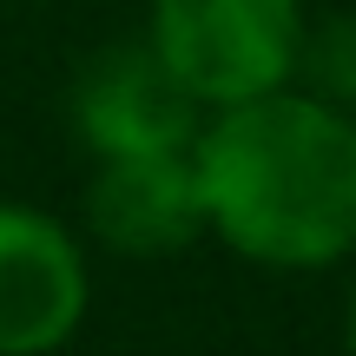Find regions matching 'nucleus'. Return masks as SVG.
<instances>
[{
  "label": "nucleus",
  "mask_w": 356,
  "mask_h": 356,
  "mask_svg": "<svg viewBox=\"0 0 356 356\" xmlns=\"http://www.w3.org/2000/svg\"><path fill=\"white\" fill-rule=\"evenodd\" d=\"M304 0H152L145 47L204 113L297 86Z\"/></svg>",
  "instance_id": "nucleus-2"
},
{
  "label": "nucleus",
  "mask_w": 356,
  "mask_h": 356,
  "mask_svg": "<svg viewBox=\"0 0 356 356\" xmlns=\"http://www.w3.org/2000/svg\"><path fill=\"white\" fill-rule=\"evenodd\" d=\"M92 304L86 244L40 204L0 198V356H53Z\"/></svg>",
  "instance_id": "nucleus-3"
},
{
  "label": "nucleus",
  "mask_w": 356,
  "mask_h": 356,
  "mask_svg": "<svg viewBox=\"0 0 356 356\" xmlns=\"http://www.w3.org/2000/svg\"><path fill=\"white\" fill-rule=\"evenodd\" d=\"M343 350L356 356V284H350V304H343Z\"/></svg>",
  "instance_id": "nucleus-7"
},
{
  "label": "nucleus",
  "mask_w": 356,
  "mask_h": 356,
  "mask_svg": "<svg viewBox=\"0 0 356 356\" xmlns=\"http://www.w3.org/2000/svg\"><path fill=\"white\" fill-rule=\"evenodd\" d=\"M297 86H310L317 99L356 113V13H330V20H310L304 26Z\"/></svg>",
  "instance_id": "nucleus-6"
},
{
  "label": "nucleus",
  "mask_w": 356,
  "mask_h": 356,
  "mask_svg": "<svg viewBox=\"0 0 356 356\" xmlns=\"http://www.w3.org/2000/svg\"><path fill=\"white\" fill-rule=\"evenodd\" d=\"M204 238L257 270H330L356 251V113L310 86L204 113L191 139Z\"/></svg>",
  "instance_id": "nucleus-1"
},
{
  "label": "nucleus",
  "mask_w": 356,
  "mask_h": 356,
  "mask_svg": "<svg viewBox=\"0 0 356 356\" xmlns=\"http://www.w3.org/2000/svg\"><path fill=\"white\" fill-rule=\"evenodd\" d=\"M86 238L119 257H178L204 238V204L191 152H126L92 159Z\"/></svg>",
  "instance_id": "nucleus-5"
},
{
  "label": "nucleus",
  "mask_w": 356,
  "mask_h": 356,
  "mask_svg": "<svg viewBox=\"0 0 356 356\" xmlns=\"http://www.w3.org/2000/svg\"><path fill=\"white\" fill-rule=\"evenodd\" d=\"M204 106L165 73L152 47H106L73 86V132L92 159L126 152H191Z\"/></svg>",
  "instance_id": "nucleus-4"
}]
</instances>
